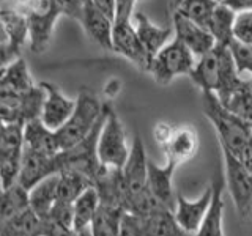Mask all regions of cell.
I'll return each mask as SVG.
<instances>
[{
  "label": "cell",
  "instance_id": "44dd1931",
  "mask_svg": "<svg viewBox=\"0 0 252 236\" xmlns=\"http://www.w3.org/2000/svg\"><path fill=\"white\" fill-rule=\"evenodd\" d=\"M213 197L200 230L194 236H225L224 235V187L222 179L213 181Z\"/></svg>",
  "mask_w": 252,
  "mask_h": 236
},
{
  "label": "cell",
  "instance_id": "ee69618b",
  "mask_svg": "<svg viewBox=\"0 0 252 236\" xmlns=\"http://www.w3.org/2000/svg\"><path fill=\"white\" fill-rule=\"evenodd\" d=\"M33 236H44V235H41V233H38V235H33Z\"/></svg>",
  "mask_w": 252,
  "mask_h": 236
},
{
  "label": "cell",
  "instance_id": "277c9868",
  "mask_svg": "<svg viewBox=\"0 0 252 236\" xmlns=\"http://www.w3.org/2000/svg\"><path fill=\"white\" fill-rule=\"evenodd\" d=\"M13 8L24 14L29 27V46L35 54L44 52L52 41L54 29L65 8L60 0H18Z\"/></svg>",
  "mask_w": 252,
  "mask_h": 236
},
{
  "label": "cell",
  "instance_id": "ab89813d",
  "mask_svg": "<svg viewBox=\"0 0 252 236\" xmlns=\"http://www.w3.org/2000/svg\"><path fill=\"white\" fill-rule=\"evenodd\" d=\"M0 44H10V35L2 19H0Z\"/></svg>",
  "mask_w": 252,
  "mask_h": 236
},
{
  "label": "cell",
  "instance_id": "52a82bcc",
  "mask_svg": "<svg viewBox=\"0 0 252 236\" xmlns=\"http://www.w3.org/2000/svg\"><path fill=\"white\" fill-rule=\"evenodd\" d=\"M195 63V55L180 39L173 38L167 46H164L152 59L147 73L152 74L158 84L167 85L178 76L191 74Z\"/></svg>",
  "mask_w": 252,
  "mask_h": 236
},
{
  "label": "cell",
  "instance_id": "7402d4cb",
  "mask_svg": "<svg viewBox=\"0 0 252 236\" xmlns=\"http://www.w3.org/2000/svg\"><path fill=\"white\" fill-rule=\"evenodd\" d=\"M57 184H59V173L47 177L39 181L38 184L29 191V203L35 214L44 220L57 202Z\"/></svg>",
  "mask_w": 252,
  "mask_h": 236
},
{
  "label": "cell",
  "instance_id": "ffe728a7",
  "mask_svg": "<svg viewBox=\"0 0 252 236\" xmlns=\"http://www.w3.org/2000/svg\"><path fill=\"white\" fill-rule=\"evenodd\" d=\"M162 148L165 149L167 161L175 162L177 165L188 162L199 151V136H197V131L191 128V126L177 128L173 131L169 142Z\"/></svg>",
  "mask_w": 252,
  "mask_h": 236
},
{
  "label": "cell",
  "instance_id": "4316f807",
  "mask_svg": "<svg viewBox=\"0 0 252 236\" xmlns=\"http://www.w3.org/2000/svg\"><path fill=\"white\" fill-rule=\"evenodd\" d=\"M235 10L225 3H218L211 14V19L208 24V29L211 35L215 36L216 44L230 46L233 41V19Z\"/></svg>",
  "mask_w": 252,
  "mask_h": 236
},
{
  "label": "cell",
  "instance_id": "d4e9b609",
  "mask_svg": "<svg viewBox=\"0 0 252 236\" xmlns=\"http://www.w3.org/2000/svg\"><path fill=\"white\" fill-rule=\"evenodd\" d=\"M93 186L92 179L74 169H62L59 172L57 200L73 203L87 187Z\"/></svg>",
  "mask_w": 252,
  "mask_h": 236
},
{
  "label": "cell",
  "instance_id": "7bdbcfd3",
  "mask_svg": "<svg viewBox=\"0 0 252 236\" xmlns=\"http://www.w3.org/2000/svg\"><path fill=\"white\" fill-rule=\"evenodd\" d=\"M215 2H216V3H224L225 0H215Z\"/></svg>",
  "mask_w": 252,
  "mask_h": 236
},
{
  "label": "cell",
  "instance_id": "3957f363",
  "mask_svg": "<svg viewBox=\"0 0 252 236\" xmlns=\"http://www.w3.org/2000/svg\"><path fill=\"white\" fill-rule=\"evenodd\" d=\"M203 114L215 128L220 148L241 159L252 137V124L224 106L211 91H203Z\"/></svg>",
  "mask_w": 252,
  "mask_h": 236
},
{
  "label": "cell",
  "instance_id": "8fae6325",
  "mask_svg": "<svg viewBox=\"0 0 252 236\" xmlns=\"http://www.w3.org/2000/svg\"><path fill=\"white\" fill-rule=\"evenodd\" d=\"M123 172V181H125V211L131 199L139 195L142 191L147 189V175H148V159L145 154V145L144 140L139 136H134L129 157L126 161Z\"/></svg>",
  "mask_w": 252,
  "mask_h": 236
},
{
  "label": "cell",
  "instance_id": "f35d334b",
  "mask_svg": "<svg viewBox=\"0 0 252 236\" xmlns=\"http://www.w3.org/2000/svg\"><path fill=\"white\" fill-rule=\"evenodd\" d=\"M224 3L228 5L235 11L249 10V8H252V0H225Z\"/></svg>",
  "mask_w": 252,
  "mask_h": 236
},
{
  "label": "cell",
  "instance_id": "5b68a950",
  "mask_svg": "<svg viewBox=\"0 0 252 236\" xmlns=\"http://www.w3.org/2000/svg\"><path fill=\"white\" fill-rule=\"evenodd\" d=\"M104 114V104L89 91H81L76 98V109L68 121L55 131L62 151L82 142L96 126Z\"/></svg>",
  "mask_w": 252,
  "mask_h": 236
},
{
  "label": "cell",
  "instance_id": "603a6c76",
  "mask_svg": "<svg viewBox=\"0 0 252 236\" xmlns=\"http://www.w3.org/2000/svg\"><path fill=\"white\" fill-rule=\"evenodd\" d=\"M27 208H30V203L26 187L19 183L10 187H0V227Z\"/></svg>",
  "mask_w": 252,
  "mask_h": 236
},
{
  "label": "cell",
  "instance_id": "484cf974",
  "mask_svg": "<svg viewBox=\"0 0 252 236\" xmlns=\"http://www.w3.org/2000/svg\"><path fill=\"white\" fill-rule=\"evenodd\" d=\"M101 205L99 194L96 187L90 186L73 202V212H74V228L77 232H82L85 228H90L92 219L96 214Z\"/></svg>",
  "mask_w": 252,
  "mask_h": 236
},
{
  "label": "cell",
  "instance_id": "ac0fdd59",
  "mask_svg": "<svg viewBox=\"0 0 252 236\" xmlns=\"http://www.w3.org/2000/svg\"><path fill=\"white\" fill-rule=\"evenodd\" d=\"M134 27H136L137 36L147 49V52L152 55V59L159 52L164 46H167L173 38H175V31L173 27H161L155 24L148 18L145 13L134 14Z\"/></svg>",
  "mask_w": 252,
  "mask_h": 236
},
{
  "label": "cell",
  "instance_id": "5bb4252c",
  "mask_svg": "<svg viewBox=\"0 0 252 236\" xmlns=\"http://www.w3.org/2000/svg\"><path fill=\"white\" fill-rule=\"evenodd\" d=\"M172 21L175 38L180 39L197 59L210 52L216 46V39L211 35L210 29L177 13H172Z\"/></svg>",
  "mask_w": 252,
  "mask_h": 236
},
{
  "label": "cell",
  "instance_id": "f546056e",
  "mask_svg": "<svg viewBox=\"0 0 252 236\" xmlns=\"http://www.w3.org/2000/svg\"><path fill=\"white\" fill-rule=\"evenodd\" d=\"M41 224L43 220L35 214L33 209L27 208L0 227V236H33L41 233Z\"/></svg>",
  "mask_w": 252,
  "mask_h": 236
},
{
  "label": "cell",
  "instance_id": "4dcf8cb0",
  "mask_svg": "<svg viewBox=\"0 0 252 236\" xmlns=\"http://www.w3.org/2000/svg\"><path fill=\"white\" fill-rule=\"evenodd\" d=\"M230 47L232 57L238 74L243 79L252 81V44H243L238 41H232Z\"/></svg>",
  "mask_w": 252,
  "mask_h": 236
},
{
  "label": "cell",
  "instance_id": "e575fe53",
  "mask_svg": "<svg viewBox=\"0 0 252 236\" xmlns=\"http://www.w3.org/2000/svg\"><path fill=\"white\" fill-rule=\"evenodd\" d=\"M139 0H117L114 22H132Z\"/></svg>",
  "mask_w": 252,
  "mask_h": 236
},
{
  "label": "cell",
  "instance_id": "60d3db41",
  "mask_svg": "<svg viewBox=\"0 0 252 236\" xmlns=\"http://www.w3.org/2000/svg\"><path fill=\"white\" fill-rule=\"evenodd\" d=\"M79 233H81V236H92V232H90V228H85V230L79 232Z\"/></svg>",
  "mask_w": 252,
  "mask_h": 236
},
{
  "label": "cell",
  "instance_id": "f6af8a7d",
  "mask_svg": "<svg viewBox=\"0 0 252 236\" xmlns=\"http://www.w3.org/2000/svg\"><path fill=\"white\" fill-rule=\"evenodd\" d=\"M186 236H194V235H189V233H188V235H186Z\"/></svg>",
  "mask_w": 252,
  "mask_h": 236
},
{
  "label": "cell",
  "instance_id": "d6986e66",
  "mask_svg": "<svg viewBox=\"0 0 252 236\" xmlns=\"http://www.w3.org/2000/svg\"><path fill=\"white\" fill-rule=\"evenodd\" d=\"M24 148L46 156H55L62 151L57 134L55 131L46 128L39 118L30 120L24 124Z\"/></svg>",
  "mask_w": 252,
  "mask_h": 236
},
{
  "label": "cell",
  "instance_id": "836d02e7",
  "mask_svg": "<svg viewBox=\"0 0 252 236\" xmlns=\"http://www.w3.org/2000/svg\"><path fill=\"white\" fill-rule=\"evenodd\" d=\"M41 235L44 236H81L74 227L69 225H63L59 222H54V220L44 219L41 224Z\"/></svg>",
  "mask_w": 252,
  "mask_h": 236
},
{
  "label": "cell",
  "instance_id": "ba28073f",
  "mask_svg": "<svg viewBox=\"0 0 252 236\" xmlns=\"http://www.w3.org/2000/svg\"><path fill=\"white\" fill-rule=\"evenodd\" d=\"M225 165V186L230 192L238 216L252 222V172L230 151L222 149Z\"/></svg>",
  "mask_w": 252,
  "mask_h": 236
},
{
  "label": "cell",
  "instance_id": "9a60e30c",
  "mask_svg": "<svg viewBox=\"0 0 252 236\" xmlns=\"http://www.w3.org/2000/svg\"><path fill=\"white\" fill-rule=\"evenodd\" d=\"M213 197V187L208 186L203 194L195 200H189L183 194H177V205L173 209V217L181 230L189 235H195L200 230L202 222L210 208Z\"/></svg>",
  "mask_w": 252,
  "mask_h": 236
},
{
  "label": "cell",
  "instance_id": "2e32d148",
  "mask_svg": "<svg viewBox=\"0 0 252 236\" xmlns=\"http://www.w3.org/2000/svg\"><path fill=\"white\" fill-rule=\"evenodd\" d=\"M178 165L167 161L165 165H158L148 159L147 187L165 208L173 212L177 205V194L173 191V173Z\"/></svg>",
  "mask_w": 252,
  "mask_h": 236
},
{
  "label": "cell",
  "instance_id": "83f0119b",
  "mask_svg": "<svg viewBox=\"0 0 252 236\" xmlns=\"http://www.w3.org/2000/svg\"><path fill=\"white\" fill-rule=\"evenodd\" d=\"M0 19L6 26L8 35H10L11 49L21 55V49L26 44V39H29V27L24 14L13 6L0 8Z\"/></svg>",
  "mask_w": 252,
  "mask_h": 236
},
{
  "label": "cell",
  "instance_id": "74e56055",
  "mask_svg": "<svg viewBox=\"0 0 252 236\" xmlns=\"http://www.w3.org/2000/svg\"><path fill=\"white\" fill-rule=\"evenodd\" d=\"M92 3L98 8V10L102 13V14H106L107 18H110L114 21L115 18V3H117V0H92Z\"/></svg>",
  "mask_w": 252,
  "mask_h": 236
},
{
  "label": "cell",
  "instance_id": "7c38bea8",
  "mask_svg": "<svg viewBox=\"0 0 252 236\" xmlns=\"http://www.w3.org/2000/svg\"><path fill=\"white\" fill-rule=\"evenodd\" d=\"M46 91V98L39 114V120L43 121L46 128L52 131L60 129L63 124L68 121V118L73 115L76 109V99L68 98L63 94L60 88L52 82H39Z\"/></svg>",
  "mask_w": 252,
  "mask_h": 236
},
{
  "label": "cell",
  "instance_id": "f1b7e54d",
  "mask_svg": "<svg viewBox=\"0 0 252 236\" xmlns=\"http://www.w3.org/2000/svg\"><path fill=\"white\" fill-rule=\"evenodd\" d=\"M218 3L215 0H172L170 10L208 29L211 14Z\"/></svg>",
  "mask_w": 252,
  "mask_h": 236
},
{
  "label": "cell",
  "instance_id": "8992f818",
  "mask_svg": "<svg viewBox=\"0 0 252 236\" xmlns=\"http://www.w3.org/2000/svg\"><path fill=\"white\" fill-rule=\"evenodd\" d=\"M98 159L104 167L123 169L129 157V147L126 142V132L115 109L104 102V123L98 137Z\"/></svg>",
  "mask_w": 252,
  "mask_h": 236
},
{
  "label": "cell",
  "instance_id": "4fadbf2b",
  "mask_svg": "<svg viewBox=\"0 0 252 236\" xmlns=\"http://www.w3.org/2000/svg\"><path fill=\"white\" fill-rule=\"evenodd\" d=\"M59 154L46 156V154L24 148L18 183L22 187H26L27 191H30V189L35 184H38L41 179L54 175V173H59L62 170Z\"/></svg>",
  "mask_w": 252,
  "mask_h": 236
},
{
  "label": "cell",
  "instance_id": "d6a6232c",
  "mask_svg": "<svg viewBox=\"0 0 252 236\" xmlns=\"http://www.w3.org/2000/svg\"><path fill=\"white\" fill-rule=\"evenodd\" d=\"M118 236H145V216L125 211Z\"/></svg>",
  "mask_w": 252,
  "mask_h": 236
},
{
  "label": "cell",
  "instance_id": "7a4b0ae2",
  "mask_svg": "<svg viewBox=\"0 0 252 236\" xmlns=\"http://www.w3.org/2000/svg\"><path fill=\"white\" fill-rule=\"evenodd\" d=\"M189 77L202 93H215L222 102L244 84V79L236 71L230 47L222 44H216L210 52L197 59Z\"/></svg>",
  "mask_w": 252,
  "mask_h": 236
},
{
  "label": "cell",
  "instance_id": "9c48e42d",
  "mask_svg": "<svg viewBox=\"0 0 252 236\" xmlns=\"http://www.w3.org/2000/svg\"><path fill=\"white\" fill-rule=\"evenodd\" d=\"M24 156V124L6 123L0 132V187L18 183Z\"/></svg>",
  "mask_w": 252,
  "mask_h": 236
},
{
  "label": "cell",
  "instance_id": "1f68e13d",
  "mask_svg": "<svg viewBox=\"0 0 252 236\" xmlns=\"http://www.w3.org/2000/svg\"><path fill=\"white\" fill-rule=\"evenodd\" d=\"M233 41L252 44V8L235 13L233 19Z\"/></svg>",
  "mask_w": 252,
  "mask_h": 236
},
{
  "label": "cell",
  "instance_id": "e0dca14e",
  "mask_svg": "<svg viewBox=\"0 0 252 236\" xmlns=\"http://www.w3.org/2000/svg\"><path fill=\"white\" fill-rule=\"evenodd\" d=\"M79 22L82 24L87 36L93 43L106 51H112V31L114 21L102 14L96 6L92 3V0H85Z\"/></svg>",
  "mask_w": 252,
  "mask_h": 236
},
{
  "label": "cell",
  "instance_id": "d590c367",
  "mask_svg": "<svg viewBox=\"0 0 252 236\" xmlns=\"http://www.w3.org/2000/svg\"><path fill=\"white\" fill-rule=\"evenodd\" d=\"M173 131H175V128H172L170 124H167V123H158L155 126V129H153V134H155V139H156L158 144H161L164 147L169 142V139L172 137Z\"/></svg>",
  "mask_w": 252,
  "mask_h": 236
},
{
  "label": "cell",
  "instance_id": "b9f144b4",
  "mask_svg": "<svg viewBox=\"0 0 252 236\" xmlns=\"http://www.w3.org/2000/svg\"><path fill=\"white\" fill-rule=\"evenodd\" d=\"M5 124H6V121L3 120V117L0 115V132H2V129L5 128Z\"/></svg>",
  "mask_w": 252,
  "mask_h": 236
},
{
  "label": "cell",
  "instance_id": "6da1fadb",
  "mask_svg": "<svg viewBox=\"0 0 252 236\" xmlns=\"http://www.w3.org/2000/svg\"><path fill=\"white\" fill-rule=\"evenodd\" d=\"M44 98V88L33 82L22 57L0 69V115L6 123L26 124L39 118Z\"/></svg>",
  "mask_w": 252,
  "mask_h": 236
},
{
  "label": "cell",
  "instance_id": "8d00e7d4",
  "mask_svg": "<svg viewBox=\"0 0 252 236\" xmlns=\"http://www.w3.org/2000/svg\"><path fill=\"white\" fill-rule=\"evenodd\" d=\"M84 2L85 0H60V3L63 5V8H65L66 16H69V18H73V19H77V21L81 18Z\"/></svg>",
  "mask_w": 252,
  "mask_h": 236
},
{
  "label": "cell",
  "instance_id": "cb8c5ba5",
  "mask_svg": "<svg viewBox=\"0 0 252 236\" xmlns=\"http://www.w3.org/2000/svg\"><path fill=\"white\" fill-rule=\"evenodd\" d=\"M123 214L125 209L122 206L101 203L90 224L92 236H118Z\"/></svg>",
  "mask_w": 252,
  "mask_h": 236
},
{
  "label": "cell",
  "instance_id": "30bf717a",
  "mask_svg": "<svg viewBox=\"0 0 252 236\" xmlns=\"http://www.w3.org/2000/svg\"><path fill=\"white\" fill-rule=\"evenodd\" d=\"M112 52L129 60L142 71H148L152 63V55L139 39L134 22H114Z\"/></svg>",
  "mask_w": 252,
  "mask_h": 236
}]
</instances>
